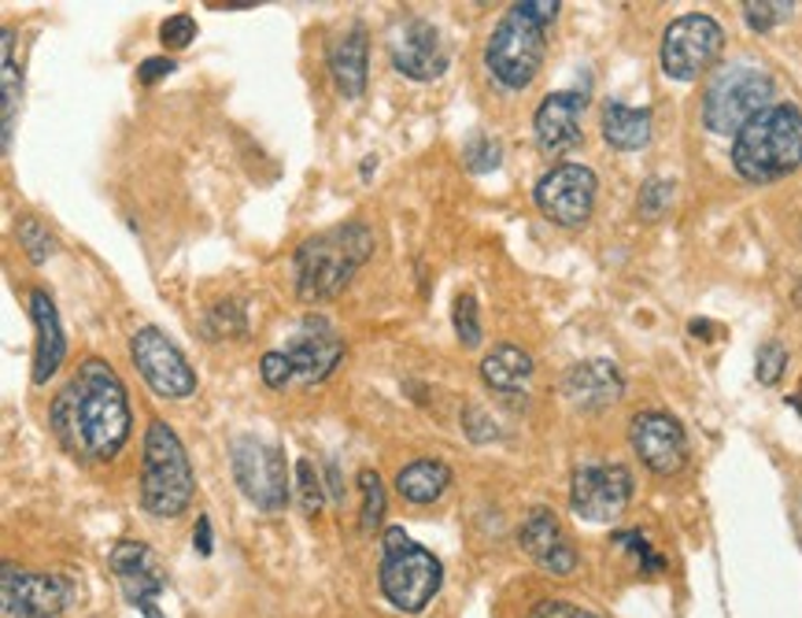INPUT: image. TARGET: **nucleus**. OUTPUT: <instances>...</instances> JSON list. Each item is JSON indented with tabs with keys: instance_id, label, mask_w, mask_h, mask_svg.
I'll use <instances>...</instances> for the list:
<instances>
[{
	"instance_id": "c756f323",
	"label": "nucleus",
	"mask_w": 802,
	"mask_h": 618,
	"mask_svg": "<svg viewBox=\"0 0 802 618\" xmlns=\"http://www.w3.org/2000/svg\"><path fill=\"white\" fill-rule=\"evenodd\" d=\"M670 205H673V182H665V178H651V182H643L640 200H636V211L643 219H662Z\"/></svg>"
},
{
	"instance_id": "f704fd0d",
	"label": "nucleus",
	"mask_w": 802,
	"mask_h": 618,
	"mask_svg": "<svg viewBox=\"0 0 802 618\" xmlns=\"http://www.w3.org/2000/svg\"><path fill=\"white\" fill-rule=\"evenodd\" d=\"M784 367H788L784 345H781V341H765V345L759 348V370H754L762 386H776V381H781V375H784Z\"/></svg>"
},
{
	"instance_id": "e433bc0d",
	"label": "nucleus",
	"mask_w": 802,
	"mask_h": 618,
	"mask_svg": "<svg viewBox=\"0 0 802 618\" xmlns=\"http://www.w3.org/2000/svg\"><path fill=\"white\" fill-rule=\"evenodd\" d=\"M500 144H495L492 138H478V141H470L467 144V163H470V171H495L500 167Z\"/></svg>"
},
{
	"instance_id": "bb28decb",
	"label": "nucleus",
	"mask_w": 802,
	"mask_h": 618,
	"mask_svg": "<svg viewBox=\"0 0 802 618\" xmlns=\"http://www.w3.org/2000/svg\"><path fill=\"white\" fill-rule=\"evenodd\" d=\"M359 489H363V511H359V526L363 534H374L385 515V486H381L378 470H363L359 475Z\"/></svg>"
},
{
	"instance_id": "423d86ee",
	"label": "nucleus",
	"mask_w": 802,
	"mask_h": 618,
	"mask_svg": "<svg viewBox=\"0 0 802 618\" xmlns=\"http://www.w3.org/2000/svg\"><path fill=\"white\" fill-rule=\"evenodd\" d=\"M440 581H444V570H440V559L429 552V548L411 541L400 526L381 534L378 586L392 608L403 615L425 611L440 592Z\"/></svg>"
},
{
	"instance_id": "ddd939ff",
	"label": "nucleus",
	"mask_w": 802,
	"mask_h": 618,
	"mask_svg": "<svg viewBox=\"0 0 802 618\" xmlns=\"http://www.w3.org/2000/svg\"><path fill=\"white\" fill-rule=\"evenodd\" d=\"M67 600L71 586L60 575H38L11 564L0 575V618H56Z\"/></svg>"
},
{
	"instance_id": "2f4dec72",
	"label": "nucleus",
	"mask_w": 802,
	"mask_h": 618,
	"mask_svg": "<svg viewBox=\"0 0 802 618\" xmlns=\"http://www.w3.org/2000/svg\"><path fill=\"white\" fill-rule=\"evenodd\" d=\"M614 545H621L625 552H632L640 559V570H648V575H662L665 570V559L654 552V548L648 545V537L636 534V530H625V534H614Z\"/></svg>"
},
{
	"instance_id": "393cba45",
	"label": "nucleus",
	"mask_w": 802,
	"mask_h": 618,
	"mask_svg": "<svg viewBox=\"0 0 802 618\" xmlns=\"http://www.w3.org/2000/svg\"><path fill=\"white\" fill-rule=\"evenodd\" d=\"M451 470L440 459H414V464L400 467L397 475V492L407 504H433L448 492Z\"/></svg>"
},
{
	"instance_id": "7ed1b4c3",
	"label": "nucleus",
	"mask_w": 802,
	"mask_h": 618,
	"mask_svg": "<svg viewBox=\"0 0 802 618\" xmlns=\"http://www.w3.org/2000/svg\"><path fill=\"white\" fill-rule=\"evenodd\" d=\"M374 256V230L363 222L322 230L297 249V293L303 300H330L352 282L355 271Z\"/></svg>"
},
{
	"instance_id": "39448f33",
	"label": "nucleus",
	"mask_w": 802,
	"mask_h": 618,
	"mask_svg": "<svg viewBox=\"0 0 802 618\" xmlns=\"http://www.w3.org/2000/svg\"><path fill=\"white\" fill-rule=\"evenodd\" d=\"M197 478L182 441L167 422H149L141 459V508L152 519H178L193 500Z\"/></svg>"
},
{
	"instance_id": "58836bf2",
	"label": "nucleus",
	"mask_w": 802,
	"mask_h": 618,
	"mask_svg": "<svg viewBox=\"0 0 802 618\" xmlns=\"http://www.w3.org/2000/svg\"><path fill=\"white\" fill-rule=\"evenodd\" d=\"M171 71H174L171 56H149V60L138 67V78H141L144 86H156V82H163V78L171 74Z\"/></svg>"
},
{
	"instance_id": "7c9ffc66",
	"label": "nucleus",
	"mask_w": 802,
	"mask_h": 618,
	"mask_svg": "<svg viewBox=\"0 0 802 618\" xmlns=\"http://www.w3.org/2000/svg\"><path fill=\"white\" fill-rule=\"evenodd\" d=\"M160 41H163V49H171V52L189 49V44L197 41V19H193V16H186V11H178V16L163 19Z\"/></svg>"
},
{
	"instance_id": "f8f14e48",
	"label": "nucleus",
	"mask_w": 802,
	"mask_h": 618,
	"mask_svg": "<svg viewBox=\"0 0 802 618\" xmlns=\"http://www.w3.org/2000/svg\"><path fill=\"white\" fill-rule=\"evenodd\" d=\"M632 500V475L621 464H584L573 470L570 508L584 522H614Z\"/></svg>"
},
{
	"instance_id": "a19ab883",
	"label": "nucleus",
	"mask_w": 802,
	"mask_h": 618,
	"mask_svg": "<svg viewBox=\"0 0 802 618\" xmlns=\"http://www.w3.org/2000/svg\"><path fill=\"white\" fill-rule=\"evenodd\" d=\"M692 333H710V322H692Z\"/></svg>"
},
{
	"instance_id": "72a5a7b5",
	"label": "nucleus",
	"mask_w": 802,
	"mask_h": 618,
	"mask_svg": "<svg viewBox=\"0 0 802 618\" xmlns=\"http://www.w3.org/2000/svg\"><path fill=\"white\" fill-rule=\"evenodd\" d=\"M297 489H300V508L314 515L322 508V478L319 470H314L311 459H300L297 464Z\"/></svg>"
},
{
	"instance_id": "2eb2a0df",
	"label": "nucleus",
	"mask_w": 802,
	"mask_h": 618,
	"mask_svg": "<svg viewBox=\"0 0 802 618\" xmlns=\"http://www.w3.org/2000/svg\"><path fill=\"white\" fill-rule=\"evenodd\" d=\"M629 441L640 464L654 475L670 478L688 464V437L684 426L665 411H640L629 422Z\"/></svg>"
},
{
	"instance_id": "f03ea898",
	"label": "nucleus",
	"mask_w": 802,
	"mask_h": 618,
	"mask_svg": "<svg viewBox=\"0 0 802 618\" xmlns=\"http://www.w3.org/2000/svg\"><path fill=\"white\" fill-rule=\"evenodd\" d=\"M555 0H525L514 4L492 30L489 44H484V67L500 86L507 89H525L544 67L548 52V27L559 19Z\"/></svg>"
},
{
	"instance_id": "b1692460",
	"label": "nucleus",
	"mask_w": 802,
	"mask_h": 618,
	"mask_svg": "<svg viewBox=\"0 0 802 618\" xmlns=\"http://www.w3.org/2000/svg\"><path fill=\"white\" fill-rule=\"evenodd\" d=\"M481 378H484V386H492L500 392H518L529 386V378H533V356L514 345H495L492 352L481 359Z\"/></svg>"
},
{
	"instance_id": "9d476101",
	"label": "nucleus",
	"mask_w": 802,
	"mask_h": 618,
	"mask_svg": "<svg viewBox=\"0 0 802 618\" xmlns=\"http://www.w3.org/2000/svg\"><path fill=\"white\" fill-rule=\"evenodd\" d=\"M130 359L141 370V378L149 381L156 397L163 400H186L197 392V370L189 367V359L182 356L171 337L156 326H141L130 337Z\"/></svg>"
},
{
	"instance_id": "4be33fe9",
	"label": "nucleus",
	"mask_w": 802,
	"mask_h": 618,
	"mask_svg": "<svg viewBox=\"0 0 802 618\" xmlns=\"http://www.w3.org/2000/svg\"><path fill=\"white\" fill-rule=\"evenodd\" d=\"M367 56H370V44L363 27H352L330 44V74L348 100H359L367 89Z\"/></svg>"
},
{
	"instance_id": "a878e982",
	"label": "nucleus",
	"mask_w": 802,
	"mask_h": 618,
	"mask_svg": "<svg viewBox=\"0 0 802 618\" xmlns=\"http://www.w3.org/2000/svg\"><path fill=\"white\" fill-rule=\"evenodd\" d=\"M0 86H4V149H11V130H16V104H19V67H16V33L4 30V71H0Z\"/></svg>"
},
{
	"instance_id": "f257e3e1",
	"label": "nucleus",
	"mask_w": 802,
	"mask_h": 618,
	"mask_svg": "<svg viewBox=\"0 0 802 618\" xmlns=\"http://www.w3.org/2000/svg\"><path fill=\"white\" fill-rule=\"evenodd\" d=\"M52 433L67 452L89 464H108L130 441V400L116 367L86 359L60 389L49 411Z\"/></svg>"
},
{
	"instance_id": "aec40b11",
	"label": "nucleus",
	"mask_w": 802,
	"mask_h": 618,
	"mask_svg": "<svg viewBox=\"0 0 802 618\" xmlns=\"http://www.w3.org/2000/svg\"><path fill=\"white\" fill-rule=\"evenodd\" d=\"M621 392H625V378L610 359H584L562 378V397L581 411H603L621 400Z\"/></svg>"
},
{
	"instance_id": "6e6552de",
	"label": "nucleus",
	"mask_w": 802,
	"mask_h": 618,
	"mask_svg": "<svg viewBox=\"0 0 802 618\" xmlns=\"http://www.w3.org/2000/svg\"><path fill=\"white\" fill-rule=\"evenodd\" d=\"M721 49H725V30L718 27V19L695 11V16H681L665 27L659 60L662 71L676 82H695L699 74L714 67Z\"/></svg>"
},
{
	"instance_id": "20e7f679",
	"label": "nucleus",
	"mask_w": 802,
	"mask_h": 618,
	"mask_svg": "<svg viewBox=\"0 0 802 618\" xmlns=\"http://www.w3.org/2000/svg\"><path fill=\"white\" fill-rule=\"evenodd\" d=\"M732 167L748 182H776L802 167V111L773 104L751 119L732 141Z\"/></svg>"
},
{
	"instance_id": "473e14b6",
	"label": "nucleus",
	"mask_w": 802,
	"mask_h": 618,
	"mask_svg": "<svg viewBox=\"0 0 802 618\" xmlns=\"http://www.w3.org/2000/svg\"><path fill=\"white\" fill-rule=\"evenodd\" d=\"M19 245L27 249L30 263H44L52 256V238L38 219H22L19 222Z\"/></svg>"
},
{
	"instance_id": "cd10ccee",
	"label": "nucleus",
	"mask_w": 802,
	"mask_h": 618,
	"mask_svg": "<svg viewBox=\"0 0 802 618\" xmlns=\"http://www.w3.org/2000/svg\"><path fill=\"white\" fill-rule=\"evenodd\" d=\"M792 11L795 4H788V0H748L743 4V19H748V27L751 30H773L776 22H784V19H792Z\"/></svg>"
},
{
	"instance_id": "f3484780",
	"label": "nucleus",
	"mask_w": 802,
	"mask_h": 618,
	"mask_svg": "<svg viewBox=\"0 0 802 618\" xmlns=\"http://www.w3.org/2000/svg\"><path fill=\"white\" fill-rule=\"evenodd\" d=\"M518 545L551 578H570L578 570V548H573L567 530L548 508H533L525 515L522 530H518Z\"/></svg>"
},
{
	"instance_id": "1a4fd4ad",
	"label": "nucleus",
	"mask_w": 802,
	"mask_h": 618,
	"mask_svg": "<svg viewBox=\"0 0 802 618\" xmlns=\"http://www.w3.org/2000/svg\"><path fill=\"white\" fill-rule=\"evenodd\" d=\"M230 464L248 504H255V508L267 515L285 511L289 470H285V456H281L274 445L259 441V437H237Z\"/></svg>"
},
{
	"instance_id": "4468645a",
	"label": "nucleus",
	"mask_w": 802,
	"mask_h": 618,
	"mask_svg": "<svg viewBox=\"0 0 802 618\" xmlns=\"http://www.w3.org/2000/svg\"><path fill=\"white\" fill-rule=\"evenodd\" d=\"M111 575H116L122 597L133 611H141L144 618H163L156 611V600L167 589V567L160 564V556L141 541H119L108 556Z\"/></svg>"
},
{
	"instance_id": "c9c22d12",
	"label": "nucleus",
	"mask_w": 802,
	"mask_h": 618,
	"mask_svg": "<svg viewBox=\"0 0 802 618\" xmlns=\"http://www.w3.org/2000/svg\"><path fill=\"white\" fill-rule=\"evenodd\" d=\"M259 375H263V381L270 389H285L289 381L297 378V370H292L285 352H267L263 359H259Z\"/></svg>"
},
{
	"instance_id": "c85d7f7f",
	"label": "nucleus",
	"mask_w": 802,
	"mask_h": 618,
	"mask_svg": "<svg viewBox=\"0 0 802 618\" xmlns=\"http://www.w3.org/2000/svg\"><path fill=\"white\" fill-rule=\"evenodd\" d=\"M451 322H455V337L467 348H478L481 345V315H478V300L470 293H462L455 300V311H451Z\"/></svg>"
},
{
	"instance_id": "6ab92c4d",
	"label": "nucleus",
	"mask_w": 802,
	"mask_h": 618,
	"mask_svg": "<svg viewBox=\"0 0 802 618\" xmlns=\"http://www.w3.org/2000/svg\"><path fill=\"white\" fill-rule=\"evenodd\" d=\"M581 111H584V97L581 93H548L540 100L537 119H533V133L540 152L548 156H567L570 149L581 144Z\"/></svg>"
},
{
	"instance_id": "5701e85b",
	"label": "nucleus",
	"mask_w": 802,
	"mask_h": 618,
	"mask_svg": "<svg viewBox=\"0 0 802 618\" xmlns=\"http://www.w3.org/2000/svg\"><path fill=\"white\" fill-rule=\"evenodd\" d=\"M603 138L610 149L618 152H636L651 141V111L648 108H629L621 100H606L603 104Z\"/></svg>"
},
{
	"instance_id": "412c9836",
	"label": "nucleus",
	"mask_w": 802,
	"mask_h": 618,
	"mask_svg": "<svg viewBox=\"0 0 802 618\" xmlns=\"http://www.w3.org/2000/svg\"><path fill=\"white\" fill-rule=\"evenodd\" d=\"M30 319H33V330H38V345H33V386H44V381L63 367V356H67L60 311H56L52 297L44 293V289H33L30 293Z\"/></svg>"
},
{
	"instance_id": "0eeeda50",
	"label": "nucleus",
	"mask_w": 802,
	"mask_h": 618,
	"mask_svg": "<svg viewBox=\"0 0 802 618\" xmlns=\"http://www.w3.org/2000/svg\"><path fill=\"white\" fill-rule=\"evenodd\" d=\"M773 100V78L770 71L754 63H732L706 82L703 93V122L706 130L721 133V138H736L751 119H759Z\"/></svg>"
},
{
	"instance_id": "4c0bfd02",
	"label": "nucleus",
	"mask_w": 802,
	"mask_h": 618,
	"mask_svg": "<svg viewBox=\"0 0 802 618\" xmlns=\"http://www.w3.org/2000/svg\"><path fill=\"white\" fill-rule=\"evenodd\" d=\"M529 618H600V615L570 600H540L537 608L529 611Z\"/></svg>"
},
{
	"instance_id": "a211bd4d",
	"label": "nucleus",
	"mask_w": 802,
	"mask_h": 618,
	"mask_svg": "<svg viewBox=\"0 0 802 618\" xmlns=\"http://www.w3.org/2000/svg\"><path fill=\"white\" fill-rule=\"evenodd\" d=\"M285 356H289L292 370H297V378H303V381H322V378L333 375L337 363H341L344 341H341V333H337L325 319H319V315H308L300 330L292 333Z\"/></svg>"
},
{
	"instance_id": "dca6fc26",
	"label": "nucleus",
	"mask_w": 802,
	"mask_h": 618,
	"mask_svg": "<svg viewBox=\"0 0 802 618\" xmlns=\"http://www.w3.org/2000/svg\"><path fill=\"white\" fill-rule=\"evenodd\" d=\"M389 56L392 67L403 78H414V82H433L448 71V49L440 41V30L425 19H407L403 27L392 33L389 41Z\"/></svg>"
},
{
	"instance_id": "ea45409f",
	"label": "nucleus",
	"mask_w": 802,
	"mask_h": 618,
	"mask_svg": "<svg viewBox=\"0 0 802 618\" xmlns=\"http://www.w3.org/2000/svg\"><path fill=\"white\" fill-rule=\"evenodd\" d=\"M193 548H197L200 556H211L214 537H211V519H208V515H200V519H197V530H193Z\"/></svg>"
},
{
	"instance_id": "9b49d317",
	"label": "nucleus",
	"mask_w": 802,
	"mask_h": 618,
	"mask_svg": "<svg viewBox=\"0 0 802 618\" xmlns=\"http://www.w3.org/2000/svg\"><path fill=\"white\" fill-rule=\"evenodd\" d=\"M595 189L600 182L584 163H559L540 178L533 197L555 227H584L595 208Z\"/></svg>"
}]
</instances>
